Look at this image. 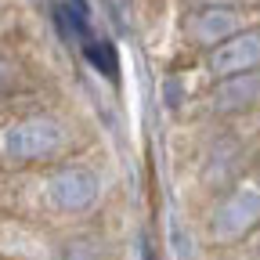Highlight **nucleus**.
<instances>
[{
  "label": "nucleus",
  "mask_w": 260,
  "mask_h": 260,
  "mask_svg": "<svg viewBox=\"0 0 260 260\" xmlns=\"http://www.w3.org/2000/svg\"><path fill=\"white\" fill-rule=\"evenodd\" d=\"M87 152L83 123L44 98L0 116V174L44 170Z\"/></svg>",
  "instance_id": "obj_1"
},
{
  "label": "nucleus",
  "mask_w": 260,
  "mask_h": 260,
  "mask_svg": "<svg viewBox=\"0 0 260 260\" xmlns=\"http://www.w3.org/2000/svg\"><path fill=\"white\" fill-rule=\"evenodd\" d=\"M260 155V130L249 123H206V138L195 145V184L206 199L253 177Z\"/></svg>",
  "instance_id": "obj_2"
},
{
  "label": "nucleus",
  "mask_w": 260,
  "mask_h": 260,
  "mask_svg": "<svg viewBox=\"0 0 260 260\" xmlns=\"http://www.w3.org/2000/svg\"><path fill=\"white\" fill-rule=\"evenodd\" d=\"M260 232V184L242 181L213 199L199 213V235L213 253H232Z\"/></svg>",
  "instance_id": "obj_3"
},
{
  "label": "nucleus",
  "mask_w": 260,
  "mask_h": 260,
  "mask_svg": "<svg viewBox=\"0 0 260 260\" xmlns=\"http://www.w3.org/2000/svg\"><path fill=\"white\" fill-rule=\"evenodd\" d=\"M260 25L256 11L246 8H220V4H203V8H188V15L181 18V40L188 51L206 54L213 47H220L224 40H232L235 32Z\"/></svg>",
  "instance_id": "obj_4"
},
{
  "label": "nucleus",
  "mask_w": 260,
  "mask_h": 260,
  "mask_svg": "<svg viewBox=\"0 0 260 260\" xmlns=\"http://www.w3.org/2000/svg\"><path fill=\"white\" fill-rule=\"evenodd\" d=\"M0 260H54V228L0 210Z\"/></svg>",
  "instance_id": "obj_5"
},
{
  "label": "nucleus",
  "mask_w": 260,
  "mask_h": 260,
  "mask_svg": "<svg viewBox=\"0 0 260 260\" xmlns=\"http://www.w3.org/2000/svg\"><path fill=\"white\" fill-rule=\"evenodd\" d=\"M199 65L206 73V83L260 69V25H249V29L235 32L232 40H224L220 47L199 54Z\"/></svg>",
  "instance_id": "obj_6"
},
{
  "label": "nucleus",
  "mask_w": 260,
  "mask_h": 260,
  "mask_svg": "<svg viewBox=\"0 0 260 260\" xmlns=\"http://www.w3.org/2000/svg\"><path fill=\"white\" fill-rule=\"evenodd\" d=\"M54 260H116V242L102 224H73L54 232Z\"/></svg>",
  "instance_id": "obj_7"
},
{
  "label": "nucleus",
  "mask_w": 260,
  "mask_h": 260,
  "mask_svg": "<svg viewBox=\"0 0 260 260\" xmlns=\"http://www.w3.org/2000/svg\"><path fill=\"white\" fill-rule=\"evenodd\" d=\"M32 98H40V83L32 80L29 61L0 40V109L25 105Z\"/></svg>",
  "instance_id": "obj_8"
},
{
  "label": "nucleus",
  "mask_w": 260,
  "mask_h": 260,
  "mask_svg": "<svg viewBox=\"0 0 260 260\" xmlns=\"http://www.w3.org/2000/svg\"><path fill=\"white\" fill-rule=\"evenodd\" d=\"M51 18H54L58 37L69 44V47H80L83 40H90V37H94L87 0H58V4L51 8Z\"/></svg>",
  "instance_id": "obj_9"
},
{
  "label": "nucleus",
  "mask_w": 260,
  "mask_h": 260,
  "mask_svg": "<svg viewBox=\"0 0 260 260\" xmlns=\"http://www.w3.org/2000/svg\"><path fill=\"white\" fill-rule=\"evenodd\" d=\"M80 54H83V61H87V65H90V69L102 76V80L119 83V76H123L119 47H116L109 37H90V40H83V44H80Z\"/></svg>",
  "instance_id": "obj_10"
},
{
  "label": "nucleus",
  "mask_w": 260,
  "mask_h": 260,
  "mask_svg": "<svg viewBox=\"0 0 260 260\" xmlns=\"http://www.w3.org/2000/svg\"><path fill=\"white\" fill-rule=\"evenodd\" d=\"M162 105H167L170 112H181L188 105V94H184V80L181 76H167V83H162Z\"/></svg>",
  "instance_id": "obj_11"
},
{
  "label": "nucleus",
  "mask_w": 260,
  "mask_h": 260,
  "mask_svg": "<svg viewBox=\"0 0 260 260\" xmlns=\"http://www.w3.org/2000/svg\"><path fill=\"white\" fill-rule=\"evenodd\" d=\"M141 260H159V249H155V242L148 235L141 239Z\"/></svg>",
  "instance_id": "obj_12"
},
{
  "label": "nucleus",
  "mask_w": 260,
  "mask_h": 260,
  "mask_svg": "<svg viewBox=\"0 0 260 260\" xmlns=\"http://www.w3.org/2000/svg\"><path fill=\"white\" fill-rule=\"evenodd\" d=\"M249 181H256V184H260V155H256V167H253V177H249Z\"/></svg>",
  "instance_id": "obj_13"
},
{
  "label": "nucleus",
  "mask_w": 260,
  "mask_h": 260,
  "mask_svg": "<svg viewBox=\"0 0 260 260\" xmlns=\"http://www.w3.org/2000/svg\"><path fill=\"white\" fill-rule=\"evenodd\" d=\"M249 126H253V130H260V116H256V119H253V123H249Z\"/></svg>",
  "instance_id": "obj_14"
}]
</instances>
